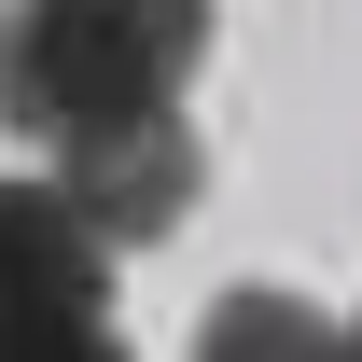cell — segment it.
I'll return each instance as SVG.
<instances>
[{"instance_id": "obj_5", "label": "cell", "mask_w": 362, "mask_h": 362, "mask_svg": "<svg viewBox=\"0 0 362 362\" xmlns=\"http://www.w3.org/2000/svg\"><path fill=\"white\" fill-rule=\"evenodd\" d=\"M0 362H126L112 307H70V320H0Z\"/></svg>"}, {"instance_id": "obj_4", "label": "cell", "mask_w": 362, "mask_h": 362, "mask_svg": "<svg viewBox=\"0 0 362 362\" xmlns=\"http://www.w3.org/2000/svg\"><path fill=\"white\" fill-rule=\"evenodd\" d=\"M195 362H349V320H320L279 279H237L223 307L195 320Z\"/></svg>"}, {"instance_id": "obj_2", "label": "cell", "mask_w": 362, "mask_h": 362, "mask_svg": "<svg viewBox=\"0 0 362 362\" xmlns=\"http://www.w3.org/2000/svg\"><path fill=\"white\" fill-rule=\"evenodd\" d=\"M112 307V237L84 223L70 181H0V320Z\"/></svg>"}, {"instance_id": "obj_3", "label": "cell", "mask_w": 362, "mask_h": 362, "mask_svg": "<svg viewBox=\"0 0 362 362\" xmlns=\"http://www.w3.org/2000/svg\"><path fill=\"white\" fill-rule=\"evenodd\" d=\"M56 181L84 195V223L112 237V251H153L168 223H195L209 153H195V126H153V139H112V153H84V168H56Z\"/></svg>"}, {"instance_id": "obj_1", "label": "cell", "mask_w": 362, "mask_h": 362, "mask_svg": "<svg viewBox=\"0 0 362 362\" xmlns=\"http://www.w3.org/2000/svg\"><path fill=\"white\" fill-rule=\"evenodd\" d=\"M209 70V0H14L0 14V126L84 168L112 139L181 126Z\"/></svg>"}, {"instance_id": "obj_6", "label": "cell", "mask_w": 362, "mask_h": 362, "mask_svg": "<svg viewBox=\"0 0 362 362\" xmlns=\"http://www.w3.org/2000/svg\"><path fill=\"white\" fill-rule=\"evenodd\" d=\"M349 362H362V320H349Z\"/></svg>"}]
</instances>
